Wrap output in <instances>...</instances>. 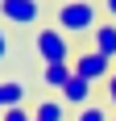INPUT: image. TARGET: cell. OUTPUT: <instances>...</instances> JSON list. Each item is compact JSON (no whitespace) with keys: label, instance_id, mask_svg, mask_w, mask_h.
I'll list each match as a JSON object with an SVG mask.
<instances>
[{"label":"cell","instance_id":"cell-1","mask_svg":"<svg viewBox=\"0 0 116 121\" xmlns=\"http://www.w3.org/2000/svg\"><path fill=\"white\" fill-rule=\"evenodd\" d=\"M100 0H62L54 9V25L70 38H91V29L100 25Z\"/></svg>","mask_w":116,"mask_h":121},{"label":"cell","instance_id":"cell-2","mask_svg":"<svg viewBox=\"0 0 116 121\" xmlns=\"http://www.w3.org/2000/svg\"><path fill=\"white\" fill-rule=\"evenodd\" d=\"M33 54L42 59V67L46 63H70L75 59V38L62 34L58 25H37L33 29Z\"/></svg>","mask_w":116,"mask_h":121},{"label":"cell","instance_id":"cell-3","mask_svg":"<svg viewBox=\"0 0 116 121\" xmlns=\"http://www.w3.org/2000/svg\"><path fill=\"white\" fill-rule=\"evenodd\" d=\"M0 21L8 29H37L42 25V0H0Z\"/></svg>","mask_w":116,"mask_h":121},{"label":"cell","instance_id":"cell-4","mask_svg":"<svg viewBox=\"0 0 116 121\" xmlns=\"http://www.w3.org/2000/svg\"><path fill=\"white\" fill-rule=\"evenodd\" d=\"M70 67H75V75H83V79H91V84H104L108 75L116 71V63L108 59V54H100L95 46H83V50H75V59H70Z\"/></svg>","mask_w":116,"mask_h":121},{"label":"cell","instance_id":"cell-5","mask_svg":"<svg viewBox=\"0 0 116 121\" xmlns=\"http://www.w3.org/2000/svg\"><path fill=\"white\" fill-rule=\"evenodd\" d=\"M95 88H100V84H91V79H83V75H70V79H66V88H62L58 96L66 100L70 109H83V104H91Z\"/></svg>","mask_w":116,"mask_h":121},{"label":"cell","instance_id":"cell-6","mask_svg":"<svg viewBox=\"0 0 116 121\" xmlns=\"http://www.w3.org/2000/svg\"><path fill=\"white\" fill-rule=\"evenodd\" d=\"M87 46H95L100 54H108V59L116 63V21H100L91 29V38H87Z\"/></svg>","mask_w":116,"mask_h":121},{"label":"cell","instance_id":"cell-7","mask_svg":"<svg viewBox=\"0 0 116 121\" xmlns=\"http://www.w3.org/2000/svg\"><path fill=\"white\" fill-rule=\"evenodd\" d=\"M66 109H70V104L62 96H42L33 104V121H66Z\"/></svg>","mask_w":116,"mask_h":121},{"label":"cell","instance_id":"cell-8","mask_svg":"<svg viewBox=\"0 0 116 121\" xmlns=\"http://www.w3.org/2000/svg\"><path fill=\"white\" fill-rule=\"evenodd\" d=\"M25 100H29L25 79H0V113H4V109H17V104H25Z\"/></svg>","mask_w":116,"mask_h":121},{"label":"cell","instance_id":"cell-9","mask_svg":"<svg viewBox=\"0 0 116 121\" xmlns=\"http://www.w3.org/2000/svg\"><path fill=\"white\" fill-rule=\"evenodd\" d=\"M70 75H75V67H70V63H46V67H42V84L54 88V92H62Z\"/></svg>","mask_w":116,"mask_h":121},{"label":"cell","instance_id":"cell-10","mask_svg":"<svg viewBox=\"0 0 116 121\" xmlns=\"http://www.w3.org/2000/svg\"><path fill=\"white\" fill-rule=\"evenodd\" d=\"M75 121H112V117H108V109H104V104H95V100H91V104L75 109Z\"/></svg>","mask_w":116,"mask_h":121},{"label":"cell","instance_id":"cell-11","mask_svg":"<svg viewBox=\"0 0 116 121\" xmlns=\"http://www.w3.org/2000/svg\"><path fill=\"white\" fill-rule=\"evenodd\" d=\"M0 121H33V109H25V104H17V109H4V113H0Z\"/></svg>","mask_w":116,"mask_h":121},{"label":"cell","instance_id":"cell-12","mask_svg":"<svg viewBox=\"0 0 116 121\" xmlns=\"http://www.w3.org/2000/svg\"><path fill=\"white\" fill-rule=\"evenodd\" d=\"M8 54H12V38H8V25L0 21V63L8 59Z\"/></svg>","mask_w":116,"mask_h":121},{"label":"cell","instance_id":"cell-13","mask_svg":"<svg viewBox=\"0 0 116 121\" xmlns=\"http://www.w3.org/2000/svg\"><path fill=\"white\" fill-rule=\"evenodd\" d=\"M104 96H108V104L116 109V71H112V75L104 79Z\"/></svg>","mask_w":116,"mask_h":121},{"label":"cell","instance_id":"cell-14","mask_svg":"<svg viewBox=\"0 0 116 121\" xmlns=\"http://www.w3.org/2000/svg\"><path fill=\"white\" fill-rule=\"evenodd\" d=\"M100 9H104L108 21H116V0H100Z\"/></svg>","mask_w":116,"mask_h":121},{"label":"cell","instance_id":"cell-15","mask_svg":"<svg viewBox=\"0 0 116 121\" xmlns=\"http://www.w3.org/2000/svg\"><path fill=\"white\" fill-rule=\"evenodd\" d=\"M58 4H62V0H58Z\"/></svg>","mask_w":116,"mask_h":121}]
</instances>
